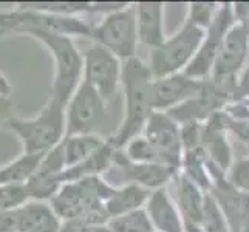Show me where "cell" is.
I'll list each match as a JSON object with an SVG mask.
<instances>
[{
  "mask_svg": "<svg viewBox=\"0 0 249 232\" xmlns=\"http://www.w3.org/2000/svg\"><path fill=\"white\" fill-rule=\"evenodd\" d=\"M30 201V195L25 184H5L0 186V211L14 212Z\"/></svg>",
  "mask_w": 249,
  "mask_h": 232,
  "instance_id": "obj_29",
  "label": "cell"
},
{
  "mask_svg": "<svg viewBox=\"0 0 249 232\" xmlns=\"http://www.w3.org/2000/svg\"><path fill=\"white\" fill-rule=\"evenodd\" d=\"M25 36H31L44 45L54 61V79L51 96L67 107L74 91L84 79V57L71 37L62 34L33 30Z\"/></svg>",
  "mask_w": 249,
  "mask_h": 232,
  "instance_id": "obj_4",
  "label": "cell"
},
{
  "mask_svg": "<svg viewBox=\"0 0 249 232\" xmlns=\"http://www.w3.org/2000/svg\"><path fill=\"white\" fill-rule=\"evenodd\" d=\"M6 127L22 141L23 153L45 155L56 149L65 138V106L50 96L37 116L31 119L13 116Z\"/></svg>",
  "mask_w": 249,
  "mask_h": 232,
  "instance_id": "obj_3",
  "label": "cell"
},
{
  "mask_svg": "<svg viewBox=\"0 0 249 232\" xmlns=\"http://www.w3.org/2000/svg\"><path fill=\"white\" fill-rule=\"evenodd\" d=\"M124 157L132 161L138 162V164H161L155 149L152 147L150 143L144 138V136H136L124 147Z\"/></svg>",
  "mask_w": 249,
  "mask_h": 232,
  "instance_id": "obj_27",
  "label": "cell"
},
{
  "mask_svg": "<svg viewBox=\"0 0 249 232\" xmlns=\"http://www.w3.org/2000/svg\"><path fill=\"white\" fill-rule=\"evenodd\" d=\"M206 31L189 23L184 25L174 34L166 39L162 44L150 51V70L155 79L183 73L194 61L195 54L198 53Z\"/></svg>",
  "mask_w": 249,
  "mask_h": 232,
  "instance_id": "obj_6",
  "label": "cell"
},
{
  "mask_svg": "<svg viewBox=\"0 0 249 232\" xmlns=\"http://www.w3.org/2000/svg\"><path fill=\"white\" fill-rule=\"evenodd\" d=\"M0 232H16V223L13 212L0 211Z\"/></svg>",
  "mask_w": 249,
  "mask_h": 232,
  "instance_id": "obj_33",
  "label": "cell"
},
{
  "mask_svg": "<svg viewBox=\"0 0 249 232\" xmlns=\"http://www.w3.org/2000/svg\"><path fill=\"white\" fill-rule=\"evenodd\" d=\"M249 61V40L246 27L235 23L226 34L218 57L212 70V81L218 87L225 89L235 84L237 76L242 73Z\"/></svg>",
  "mask_w": 249,
  "mask_h": 232,
  "instance_id": "obj_11",
  "label": "cell"
},
{
  "mask_svg": "<svg viewBox=\"0 0 249 232\" xmlns=\"http://www.w3.org/2000/svg\"><path fill=\"white\" fill-rule=\"evenodd\" d=\"M136 28L140 42L150 51L158 48L164 37V5L158 2L135 3Z\"/></svg>",
  "mask_w": 249,
  "mask_h": 232,
  "instance_id": "obj_19",
  "label": "cell"
},
{
  "mask_svg": "<svg viewBox=\"0 0 249 232\" xmlns=\"http://www.w3.org/2000/svg\"><path fill=\"white\" fill-rule=\"evenodd\" d=\"M220 5L221 3L215 2H194L189 5V14L186 20L206 31L215 19Z\"/></svg>",
  "mask_w": 249,
  "mask_h": 232,
  "instance_id": "obj_28",
  "label": "cell"
},
{
  "mask_svg": "<svg viewBox=\"0 0 249 232\" xmlns=\"http://www.w3.org/2000/svg\"><path fill=\"white\" fill-rule=\"evenodd\" d=\"M142 136L155 149L161 164L179 169L183 161V140L175 118L167 111H153Z\"/></svg>",
  "mask_w": 249,
  "mask_h": 232,
  "instance_id": "obj_12",
  "label": "cell"
},
{
  "mask_svg": "<svg viewBox=\"0 0 249 232\" xmlns=\"http://www.w3.org/2000/svg\"><path fill=\"white\" fill-rule=\"evenodd\" d=\"M200 147L204 153V158L209 160V164L218 169L220 172H226L231 167V147L228 144L225 128L213 119L201 130Z\"/></svg>",
  "mask_w": 249,
  "mask_h": 232,
  "instance_id": "obj_20",
  "label": "cell"
},
{
  "mask_svg": "<svg viewBox=\"0 0 249 232\" xmlns=\"http://www.w3.org/2000/svg\"><path fill=\"white\" fill-rule=\"evenodd\" d=\"M11 91H13L11 84L8 82V79H6V77H5L2 73H0V94H5V96H10Z\"/></svg>",
  "mask_w": 249,
  "mask_h": 232,
  "instance_id": "obj_34",
  "label": "cell"
},
{
  "mask_svg": "<svg viewBox=\"0 0 249 232\" xmlns=\"http://www.w3.org/2000/svg\"><path fill=\"white\" fill-rule=\"evenodd\" d=\"M153 84L155 77L150 67L138 57L123 64L121 85L124 90L125 113L118 132L108 140L116 150L124 149L133 138L140 136L152 113L157 111Z\"/></svg>",
  "mask_w": 249,
  "mask_h": 232,
  "instance_id": "obj_1",
  "label": "cell"
},
{
  "mask_svg": "<svg viewBox=\"0 0 249 232\" xmlns=\"http://www.w3.org/2000/svg\"><path fill=\"white\" fill-rule=\"evenodd\" d=\"M107 140H102L101 136L94 135H74V136H65L61 143L65 166L73 167L79 162L89 160L91 155L96 153Z\"/></svg>",
  "mask_w": 249,
  "mask_h": 232,
  "instance_id": "obj_23",
  "label": "cell"
},
{
  "mask_svg": "<svg viewBox=\"0 0 249 232\" xmlns=\"http://www.w3.org/2000/svg\"><path fill=\"white\" fill-rule=\"evenodd\" d=\"M234 25L235 19L232 13V3H221L212 25L206 30L198 53L195 54L194 61L189 64V67L183 73L198 81H203L208 76H211L226 34Z\"/></svg>",
  "mask_w": 249,
  "mask_h": 232,
  "instance_id": "obj_10",
  "label": "cell"
},
{
  "mask_svg": "<svg viewBox=\"0 0 249 232\" xmlns=\"http://www.w3.org/2000/svg\"><path fill=\"white\" fill-rule=\"evenodd\" d=\"M245 27H246V33H248V40H249V20L245 23Z\"/></svg>",
  "mask_w": 249,
  "mask_h": 232,
  "instance_id": "obj_36",
  "label": "cell"
},
{
  "mask_svg": "<svg viewBox=\"0 0 249 232\" xmlns=\"http://www.w3.org/2000/svg\"><path fill=\"white\" fill-rule=\"evenodd\" d=\"M67 169L61 144L51 152L45 153L37 169L25 183L30 200L50 201L61 189V175Z\"/></svg>",
  "mask_w": 249,
  "mask_h": 232,
  "instance_id": "obj_13",
  "label": "cell"
},
{
  "mask_svg": "<svg viewBox=\"0 0 249 232\" xmlns=\"http://www.w3.org/2000/svg\"><path fill=\"white\" fill-rule=\"evenodd\" d=\"M177 206L184 223H195L200 225L203 215V206L206 194L200 186H196L191 178L184 174L177 175Z\"/></svg>",
  "mask_w": 249,
  "mask_h": 232,
  "instance_id": "obj_21",
  "label": "cell"
},
{
  "mask_svg": "<svg viewBox=\"0 0 249 232\" xmlns=\"http://www.w3.org/2000/svg\"><path fill=\"white\" fill-rule=\"evenodd\" d=\"M123 172L127 184L141 186L147 191H157V189L166 187V184L172 179H175L178 169L170 167L166 164H138V162L128 161L121 150L116 152L115 166Z\"/></svg>",
  "mask_w": 249,
  "mask_h": 232,
  "instance_id": "obj_16",
  "label": "cell"
},
{
  "mask_svg": "<svg viewBox=\"0 0 249 232\" xmlns=\"http://www.w3.org/2000/svg\"><path fill=\"white\" fill-rule=\"evenodd\" d=\"M211 194L217 200L231 232H249V194L238 191L228 179H213Z\"/></svg>",
  "mask_w": 249,
  "mask_h": 232,
  "instance_id": "obj_15",
  "label": "cell"
},
{
  "mask_svg": "<svg viewBox=\"0 0 249 232\" xmlns=\"http://www.w3.org/2000/svg\"><path fill=\"white\" fill-rule=\"evenodd\" d=\"M106 111L107 102L91 85L82 81L65 107V136L94 135L104 121Z\"/></svg>",
  "mask_w": 249,
  "mask_h": 232,
  "instance_id": "obj_8",
  "label": "cell"
},
{
  "mask_svg": "<svg viewBox=\"0 0 249 232\" xmlns=\"http://www.w3.org/2000/svg\"><path fill=\"white\" fill-rule=\"evenodd\" d=\"M200 226L203 232H231V226L225 214L211 192L206 194Z\"/></svg>",
  "mask_w": 249,
  "mask_h": 232,
  "instance_id": "obj_26",
  "label": "cell"
},
{
  "mask_svg": "<svg viewBox=\"0 0 249 232\" xmlns=\"http://www.w3.org/2000/svg\"><path fill=\"white\" fill-rule=\"evenodd\" d=\"M44 155L22 153L20 157L0 167V186L5 184H25L37 169Z\"/></svg>",
  "mask_w": 249,
  "mask_h": 232,
  "instance_id": "obj_24",
  "label": "cell"
},
{
  "mask_svg": "<svg viewBox=\"0 0 249 232\" xmlns=\"http://www.w3.org/2000/svg\"><path fill=\"white\" fill-rule=\"evenodd\" d=\"M152 191H147L136 184H125L121 187H115L108 200L106 201V209L110 218L124 215V214L144 209Z\"/></svg>",
  "mask_w": 249,
  "mask_h": 232,
  "instance_id": "obj_22",
  "label": "cell"
},
{
  "mask_svg": "<svg viewBox=\"0 0 249 232\" xmlns=\"http://www.w3.org/2000/svg\"><path fill=\"white\" fill-rule=\"evenodd\" d=\"M16 232H61L62 220L50 201L30 200L13 212Z\"/></svg>",
  "mask_w": 249,
  "mask_h": 232,
  "instance_id": "obj_17",
  "label": "cell"
},
{
  "mask_svg": "<svg viewBox=\"0 0 249 232\" xmlns=\"http://www.w3.org/2000/svg\"><path fill=\"white\" fill-rule=\"evenodd\" d=\"M228 181L234 187H237L238 191L249 194V158L240 160L237 164L231 167Z\"/></svg>",
  "mask_w": 249,
  "mask_h": 232,
  "instance_id": "obj_30",
  "label": "cell"
},
{
  "mask_svg": "<svg viewBox=\"0 0 249 232\" xmlns=\"http://www.w3.org/2000/svg\"><path fill=\"white\" fill-rule=\"evenodd\" d=\"M144 211L157 232H184V220L166 187L153 191Z\"/></svg>",
  "mask_w": 249,
  "mask_h": 232,
  "instance_id": "obj_18",
  "label": "cell"
},
{
  "mask_svg": "<svg viewBox=\"0 0 249 232\" xmlns=\"http://www.w3.org/2000/svg\"><path fill=\"white\" fill-rule=\"evenodd\" d=\"M93 40L113 53L123 64L135 59L140 42L135 5L125 3L119 10L104 14L102 20L93 27Z\"/></svg>",
  "mask_w": 249,
  "mask_h": 232,
  "instance_id": "obj_7",
  "label": "cell"
},
{
  "mask_svg": "<svg viewBox=\"0 0 249 232\" xmlns=\"http://www.w3.org/2000/svg\"><path fill=\"white\" fill-rule=\"evenodd\" d=\"M203 81L189 77L184 73L172 74L155 79L153 96H155V110L167 111L172 107H179L203 94Z\"/></svg>",
  "mask_w": 249,
  "mask_h": 232,
  "instance_id": "obj_14",
  "label": "cell"
},
{
  "mask_svg": "<svg viewBox=\"0 0 249 232\" xmlns=\"http://www.w3.org/2000/svg\"><path fill=\"white\" fill-rule=\"evenodd\" d=\"M33 30L50 31L68 37L93 39V27L78 16H59L28 10L16 5L11 11H0V37L27 34Z\"/></svg>",
  "mask_w": 249,
  "mask_h": 232,
  "instance_id": "obj_5",
  "label": "cell"
},
{
  "mask_svg": "<svg viewBox=\"0 0 249 232\" xmlns=\"http://www.w3.org/2000/svg\"><path fill=\"white\" fill-rule=\"evenodd\" d=\"M184 232H203V229L195 223H184Z\"/></svg>",
  "mask_w": 249,
  "mask_h": 232,
  "instance_id": "obj_35",
  "label": "cell"
},
{
  "mask_svg": "<svg viewBox=\"0 0 249 232\" xmlns=\"http://www.w3.org/2000/svg\"><path fill=\"white\" fill-rule=\"evenodd\" d=\"M155 232H157V231H155Z\"/></svg>",
  "mask_w": 249,
  "mask_h": 232,
  "instance_id": "obj_37",
  "label": "cell"
},
{
  "mask_svg": "<svg viewBox=\"0 0 249 232\" xmlns=\"http://www.w3.org/2000/svg\"><path fill=\"white\" fill-rule=\"evenodd\" d=\"M13 118V102L10 96L0 94V125H6V123Z\"/></svg>",
  "mask_w": 249,
  "mask_h": 232,
  "instance_id": "obj_32",
  "label": "cell"
},
{
  "mask_svg": "<svg viewBox=\"0 0 249 232\" xmlns=\"http://www.w3.org/2000/svg\"><path fill=\"white\" fill-rule=\"evenodd\" d=\"M107 226L110 232H155L144 209L110 218Z\"/></svg>",
  "mask_w": 249,
  "mask_h": 232,
  "instance_id": "obj_25",
  "label": "cell"
},
{
  "mask_svg": "<svg viewBox=\"0 0 249 232\" xmlns=\"http://www.w3.org/2000/svg\"><path fill=\"white\" fill-rule=\"evenodd\" d=\"M61 232H110L107 225H93L84 220H65L62 221Z\"/></svg>",
  "mask_w": 249,
  "mask_h": 232,
  "instance_id": "obj_31",
  "label": "cell"
},
{
  "mask_svg": "<svg viewBox=\"0 0 249 232\" xmlns=\"http://www.w3.org/2000/svg\"><path fill=\"white\" fill-rule=\"evenodd\" d=\"M84 57V82L96 90L107 104L115 98L123 79V62L107 48L94 42Z\"/></svg>",
  "mask_w": 249,
  "mask_h": 232,
  "instance_id": "obj_9",
  "label": "cell"
},
{
  "mask_svg": "<svg viewBox=\"0 0 249 232\" xmlns=\"http://www.w3.org/2000/svg\"><path fill=\"white\" fill-rule=\"evenodd\" d=\"M113 189L101 177H87L78 181L64 183L50 200V204L62 221L78 218L93 225H108L110 215L106 209V201Z\"/></svg>",
  "mask_w": 249,
  "mask_h": 232,
  "instance_id": "obj_2",
  "label": "cell"
}]
</instances>
